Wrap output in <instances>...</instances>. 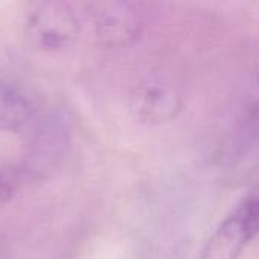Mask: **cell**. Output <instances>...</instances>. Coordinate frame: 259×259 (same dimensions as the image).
<instances>
[{
	"label": "cell",
	"instance_id": "8992f818",
	"mask_svg": "<svg viewBox=\"0 0 259 259\" xmlns=\"http://www.w3.org/2000/svg\"><path fill=\"white\" fill-rule=\"evenodd\" d=\"M35 108L30 99L12 83L0 79V132H14L27 126Z\"/></svg>",
	"mask_w": 259,
	"mask_h": 259
},
{
	"label": "cell",
	"instance_id": "5b68a950",
	"mask_svg": "<svg viewBox=\"0 0 259 259\" xmlns=\"http://www.w3.org/2000/svg\"><path fill=\"white\" fill-rule=\"evenodd\" d=\"M68 146V131L62 120H47L39 126L30 144L27 162L21 170L29 179H38L41 175L55 167L64 156Z\"/></svg>",
	"mask_w": 259,
	"mask_h": 259
},
{
	"label": "cell",
	"instance_id": "6da1fadb",
	"mask_svg": "<svg viewBox=\"0 0 259 259\" xmlns=\"http://www.w3.org/2000/svg\"><path fill=\"white\" fill-rule=\"evenodd\" d=\"M80 24L76 11L64 2L36 3L26 18L29 42L42 52L68 49L77 38Z\"/></svg>",
	"mask_w": 259,
	"mask_h": 259
},
{
	"label": "cell",
	"instance_id": "7a4b0ae2",
	"mask_svg": "<svg viewBox=\"0 0 259 259\" xmlns=\"http://www.w3.org/2000/svg\"><path fill=\"white\" fill-rule=\"evenodd\" d=\"M258 226V197L249 193L209 237L200 259H238L256 237Z\"/></svg>",
	"mask_w": 259,
	"mask_h": 259
},
{
	"label": "cell",
	"instance_id": "3957f363",
	"mask_svg": "<svg viewBox=\"0 0 259 259\" xmlns=\"http://www.w3.org/2000/svg\"><path fill=\"white\" fill-rule=\"evenodd\" d=\"M179 88L165 76L152 74L140 80L131 93L129 108L132 117L147 126L165 124L178 117L182 109Z\"/></svg>",
	"mask_w": 259,
	"mask_h": 259
},
{
	"label": "cell",
	"instance_id": "ba28073f",
	"mask_svg": "<svg viewBox=\"0 0 259 259\" xmlns=\"http://www.w3.org/2000/svg\"><path fill=\"white\" fill-rule=\"evenodd\" d=\"M0 259H3V250L0 249Z\"/></svg>",
	"mask_w": 259,
	"mask_h": 259
},
{
	"label": "cell",
	"instance_id": "277c9868",
	"mask_svg": "<svg viewBox=\"0 0 259 259\" xmlns=\"http://www.w3.org/2000/svg\"><path fill=\"white\" fill-rule=\"evenodd\" d=\"M88 15L97 41L106 47H121L134 42L144 26L140 11L127 2L90 3Z\"/></svg>",
	"mask_w": 259,
	"mask_h": 259
},
{
	"label": "cell",
	"instance_id": "52a82bcc",
	"mask_svg": "<svg viewBox=\"0 0 259 259\" xmlns=\"http://www.w3.org/2000/svg\"><path fill=\"white\" fill-rule=\"evenodd\" d=\"M27 181L30 179L21 170V167L0 170V205L12 199L15 193L21 188V185H24Z\"/></svg>",
	"mask_w": 259,
	"mask_h": 259
}]
</instances>
